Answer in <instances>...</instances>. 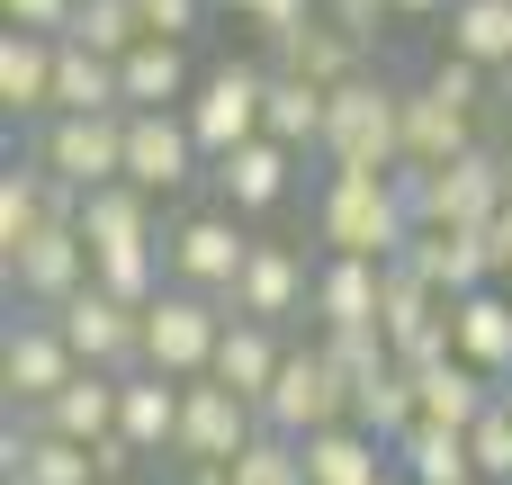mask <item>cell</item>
Instances as JSON below:
<instances>
[{
	"label": "cell",
	"mask_w": 512,
	"mask_h": 485,
	"mask_svg": "<svg viewBox=\"0 0 512 485\" xmlns=\"http://www.w3.org/2000/svg\"><path fill=\"white\" fill-rule=\"evenodd\" d=\"M315 243H324V252L396 261V252L414 243L405 180H396V171H324V189H315Z\"/></svg>",
	"instance_id": "obj_1"
},
{
	"label": "cell",
	"mask_w": 512,
	"mask_h": 485,
	"mask_svg": "<svg viewBox=\"0 0 512 485\" xmlns=\"http://www.w3.org/2000/svg\"><path fill=\"white\" fill-rule=\"evenodd\" d=\"M405 162V81L360 72L333 90L324 117V171H396Z\"/></svg>",
	"instance_id": "obj_2"
},
{
	"label": "cell",
	"mask_w": 512,
	"mask_h": 485,
	"mask_svg": "<svg viewBox=\"0 0 512 485\" xmlns=\"http://www.w3.org/2000/svg\"><path fill=\"white\" fill-rule=\"evenodd\" d=\"M261 99H270V63L261 54H225V63H207L198 72V90H189V135H198V153L207 162H225L234 144H252L261 135Z\"/></svg>",
	"instance_id": "obj_3"
},
{
	"label": "cell",
	"mask_w": 512,
	"mask_h": 485,
	"mask_svg": "<svg viewBox=\"0 0 512 485\" xmlns=\"http://www.w3.org/2000/svg\"><path fill=\"white\" fill-rule=\"evenodd\" d=\"M27 153L63 180V189H108V180H126V108H99V117H81V108H54L36 135H27Z\"/></svg>",
	"instance_id": "obj_4"
},
{
	"label": "cell",
	"mask_w": 512,
	"mask_h": 485,
	"mask_svg": "<svg viewBox=\"0 0 512 485\" xmlns=\"http://www.w3.org/2000/svg\"><path fill=\"white\" fill-rule=\"evenodd\" d=\"M72 378H81V360H72L63 324L54 315H9V333H0V405H9V423H36Z\"/></svg>",
	"instance_id": "obj_5"
},
{
	"label": "cell",
	"mask_w": 512,
	"mask_h": 485,
	"mask_svg": "<svg viewBox=\"0 0 512 485\" xmlns=\"http://www.w3.org/2000/svg\"><path fill=\"white\" fill-rule=\"evenodd\" d=\"M216 342H225V297H198V288H162L153 306H144V369H162V378H207L216 369Z\"/></svg>",
	"instance_id": "obj_6"
},
{
	"label": "cell",
	"mask_w": 512,
	"mask_h": 485,
	"mask_svg": "<svg viewBox=\"0 0 512 485\" xmlns=\"http://www.w3.org/2000/svg\"><path fill=\"white\" fill-rule=\"evenodd\" d=\"M333 423H351V378L324 360V342H297L288 369H279L270 396H261V432H279V441H315V432H333Z\"/></svg>",
	"instance_id": "obj_7"
},
{
	"label": "cell",
	"mask_w": 512,
	"mask_h": 485,
	"mask_svg": "<svg viewBox=\"0 0 512 485\" xmlns=\"http://www.w3.org/2000/svg\"><path fill=\"white\" fill-rule=\"evenodd\" d=\"M243 225H252V216H234V207H189V216H171V234H162L171 279L198 288V297H234V279H243V261H252V243H261V234H243Z\"/></svg>",
	"instance_id": "obj_8"
},
{
	"label": "cell",
	"mask_w": 512,
	"mask_h": 485,
	"mask_svg": "<svg viewBox=\"0 0 512 485\" xmlns=\"http://www.w3.org/2000/svg\"><path fill=\"white\" fill-rule=\"evenodd\" d=\"M126 180L144 198H180L189 180H207V153L180 108H126Z\"/></svg>",
	"instance_id": "obj_9"
},
{
	"label": "cell",
	"mask_w": 512,
	"mask_h": 485,
	"mask_svg": "<svg viewBox=\"0 0 512 485\" xmlns=\"http://www.w3.org/2000/svg\"><path fill=\"white\" fill-rule=\"evenodd\" d=\"M54 324H63V342H72V360L81 369H144V306H126V297H108L99 279L81 288V297H63L54 306Z\"/></svg>",
	"instance_id": "obj_10"
},
{
	"label": "cell",
	"mask_w": 512,
	"mask_h": 485,
	"mask_svg": "<svg viewBox=\"0 0 512 485\" xmlns=\"http://www.w3.org/2000/svg\"><path fill=\"white\" fill-rule=\"evenodd\" d=\"M252 441H261V405H252V396H234L225 378H189V396H180V450H171V459L234 468Z\"/></svg>",
	"instance_id": "obj_11"
},
{
	"label": "cell",
	"mask_w": 512,
	"mask_h": 485,
	"mask_svg": "<svg viewBox=\"0 0 512 485\" xmlns=\"http://www.w3.org/2000/svg\"><path fill=\"white\" fill-rule=\"evenodd\" d=\"M0 279H9V306L54 315L63 297L90 288V243H81V225H45L36 243H18V252L0 261Z\"/></svg>",
	"instance_id": "obj_12"
},
{
	"label": "cell",
	"mask_w": 512,
	"mask_h": 485,
	"mask_svg": "<svg viewBox=\"0 0 512 485\" xmlns=\"http://www.w3.org/2000/svg\"><path fill=\"white\" fill-rule=\"evenodd\" d=\"M261 63H270V72H297V81H324V90H342V81L378 72V63H369V36H360L351 18H333V9H315L306 27L270 36V45H261Z\"/></svg>",
	"instance_id": "obj_13"
},
{
	"label": "cell",
	"mask_w": 512,
	"mask_h": 485,
	"mask_svg": "<svg viewBox=\"0 0 512 485\" xmlns=\"http://www.w3.org/2000/svg\"><path fill=\"white\" fill-rule=\"evenodd\" d=\"M225 315H261V324L288 333L297 315H315V261H306L297 243H252V261H243Z\"/></svg>",
	"instance_id": "obj_14"
},
{
	"label": "cell",
	"mask_w": 512,
	"mask_h": 485,
	"mask_svg": "<svg viewBox=\"0 0 512 485\" xmlns=\"http://www.w3.org/2000/svg\"><path fill=\"white\" fill-rule=\"evenodd\" d=\"M387 270L396 261H369V252H324L315 261V333H378L387 315Z\"/></svg>",
	"instance_id": "obj_15"
},
{
	"label": "cell",
	"mask_w": 512,
	"mask_h": 485,
	"mask_svg": "<svg viewBox=\"0 0 512 485\" xmlns=\"http://www.w3.org/2000/svg\"><path fill=\"white\" fill-rule=\"evenodd\" d=\"M72 216H81V189H63L36 153H9V171H0V261L18 243H36L45 225H72Z\"/></svg>",
	"instance_id": "obj_16"
},
{
	"label": "cell",
	"mask_w": 512,
	"mask_h": 485,
	"mask_svg": "<svg viewBox=\"0 0 512 485\" xmlns=\"http://www.w3.org/2000/svg\"><path fill=\"white\" fill-rule=\"evenodd\" d=\"M396 261H414L441 297H468V288H495V279H504V252H495L486 225H423Z\"/></svg>",
	"instance_id": "obj_17"
},
{
	"label": "cell",
	"mask_w": 512,
	"mask_h": 485,
	"mask_svg": "<svg viewBox=\"0 0 512 485\" xmlns=\"http://www.w3.org/2000/svg\"><path fill=\"white\" fill-rule=\"evenodd\" d=\"M180 378H162V369H126L117 378V441L144 459V468H171V450H180Z\"/></svg>",
	"instance_id": "obj_18"
},
{
	"label": "cell",
	"mask_w": 512,
	"mask_h": 485,
	"mask_svg": "<svg viewBox=\"0 0 512 485\" xmlns=\"http://www.w3.org/2000/svg\"><path fill=\"white\" fill-rule=\"evenodd\" d=\"M297 162H306V153H288L279 135H252V144H234L225 162H207V180H216V207H234V216H270V207L297 189Z\"/></svg>",
	"instance_id": "obj_19"
},
{
	"label": "cell",
	"mask_w": 512,
	"mask_h": 485,
	"mask_svg": "<svg viewBox=\"0 0 512 485\" xmlns=\"http://www.w3.org/2000/svg\"><path fill=\"white\" fill-rule=\"evenodd\" d=\"M450 351L468 360V369H486V378H504L512 387V288H468V297H450Z\"/></svg>",
	"instance_id": "obj_20"
},
{
	"label": "cell",
	"mask_w": 512,
	"mask_h": 485,
	"mask_svg": "<svg viewBox=\"0 0 512 485\" xmlns=\"http://www.w3.org/2000/svg\"><path fill=\"white\" fill-rule=\"evenodd\" d=\"M54 45H63V36L0 27V108H9L18 126H45V117H54Z\"/></svg>",
	"instance_id": "obj_21"
},
{
	"label": "cell",
	"mask_w": 512,
	"mask_h": 485,
	"mask_svg": "<svg viewBox=\"0 0 512 485\" xmlns=\"http://www.w3.org/2000/svg\"><path fill=\"white\" fill-rule=\"evenodd\" d=\"M459 153H477V108L441 99L432 81H405V162L441 171V162H459Z\"/></svg>",
	"instance_id": "obj_22"
},
{
	"label": "cell",
	"mask_w": 512,
	"mask_h": 485,
	"mask_svg": "<svg viewBox=\"0 0 512 485\" xmlns=\"http://www.w3.org/2000/svg\"><path fill=\"white\" fill-rule=\"evenodd\" d=\"M72 225H81L90 261H99V252H126V243H162V234H171V225H162V198H144L135 180H108V189H90Z\"/></svg>",
	"instance_id": "obj_23"
},
{
	"label": "cell",
	"mask_w": 512,
	"mask_h": 485,
	"mask_svg": "<svg viewBox=\"0 0 512 485\" xmlns=\"http://www.w3.org/2000/svg\"><path fill=\"white\" fill-rule=\"evenodd\" d=\"M288 351H297V342H288L279 324H261V315H225V342H216V369H207V378H225L234 396H252V405H261V396H270V378L288 369Z\"/></svg>",
	"instance_id": "obj_24"
},
{
	"label": "cell",
	"mask_w": 512,
	"mask_h": 485,
	"mask_svg": "<svg viewBox=\"0 0 512 485\" xmlns=\"http://www.w3.org/2000/svg\"><path fill=\"white\" fill-rule=\"evenodd\" d=\"M0 485H99V459L81 441L36 432V423H9L0 432Z\"/></svg>",
	"instance_id": "obj_25"
},
{
	"label": "cell",
	"mask_w": 512,
	"mask_h": 485,
	"mask_svg": "<svg viewBox=\"0 0 512 485\" xmlns=\"http://www.w3.org/2000/svg\"><path fill=\"white\" fill-rule=\"evenodd\" d=\"M117 90H126V108H189L198 63H189V45L144 36V45H126V54H117Z\"/></svg>",
	"instance_id": "obj_26"
},
{
	"label": "cell",
	"mask_w": 512,
	"mask_h": 485,
	"mask_svg": "<svg viewBox=\"0 0 512 485\" xmlns=\"http://www.w3.org/2000/svg\"><path fill=\"white\" fill-rule=\"evenodd\" d=\"M297 450H306V485H387L396 477V450L378 432H360V423H333V432H315Z\"/></svg>",
	"instance_id": "obj_27"
},
{
	"label": "cell",
	"mask_w": 512,
	"mask_h": 485,
	"mask_svg": "<svg viewBox=\"0 0 512 485\" xmlns=\"http://www.w3.org/2000/svg\"><path fill=\"white\" fill-rule=\"evenodd\" d=\"M414 396H423V423H450V432H468L495 396H504V378H486V369H468L459 351L450 360H432V369H414Z\"/></svg>",
	"instance_id": "obj_28"
},
{
	"label": "cell",
	"mask_w": 512,
	"mask_h": 485,
	"mask_svg": "<svg viewBox=\"0 0 512 485\" xmlns=\"http://www.w3.org/2000/svg\"><path fill=\"white\" fill-rule=\"evenodd\" d=\"M36 432H54V441H81V450H99L108 432H117V369H81L45 414H36Z\"/></svg>",
	"instance_id": "obj_29"
},
{
	"label": "cell",
	"mask_w": 512,
	"mask_h": 485,
	"mask_svg": "<svg viewBox=\"0 0 512 485\" xmlns=\"http://www.w3.org/2000/svg\"><path fill=\"white\" fill-rule=\"evenodd\" d=\"M324 117H333V90H324V81L270 72V99H261V135H279L288 153H324Z\"/></svg>",
	"instance_id": "obj_30"
},
{
	"label": "cell",
	"mask_w": 512,
	"mask_h": 485,
	"mask_svg": "<svg viewBox=\"0 0 512 485\" xmlns=\"http://www.w3.org/2000/svg\"><path fill=\"white\" fill-rule=\"evenodd\" d=\"M396 477H405V485H486V468H477L468 432H450V423H414V432L396 441Z\"/></svg>",
	"instance_id": "obj_31"
},
{
	"label": "cell",
	"mask_w": 512,
	"mask_h": 485,
	"mask_svg": "<svg viewBox=\"0 0 512 485\" xmlns=\"http://www.w3.org/2000/svg\"><path fill=\"white\" fill-rule=\"evenodd\" d=\"M54 108H81V117H99V108H126V90H117V54H90V45H54Z\"/></svg>",
	"instance_id": "obj_32"
},
{
	"label": "cell",
	"mask_w": 512,
	"mask_h": 485,
	"mask_svg": "<svg viewBox=\"0 0 512 485\" xmlns=\"http://www.w3.org/2000/svg\"><path fill=\"white\" fill-rule=\"evenodd\" d=\"M450 54L512 81V0H450Z\"/></svg>",
	"instance_id": "obj_33"
},
{
	"label": "cell",
	"mask_w": 512,
	"mask_h": 485,
	"mask_svg": "<svg viewBox=\"0 0 512 485\" xmlns=\"http://www.w3.org/2000/svg\"><path fill=\"white\" fill-rule=\"evenodd\" d=\"M63 36H72V45H90V54H126V45H144V27H135V9H126V0H81Z\"/></svg>",
	"instance_id": "obj_34"
},
{
	"label": "cell",
	"mask_w": 512,
	"mask_h": 485,
	"mask_svg": "<svg viewBox=\"0 0 512 485\" xmlns=\"http://www.w3.org/2000/svg\"><path fill=\"white\" fill-rule=\"evenodd\" d=\"M225 477H234V485H306V450H297V441H279V432H261Z\"/></svg>",
	"instance_id": "obj_35"
},
{
	"label": "cell",
	"mask_w": 512,
	"mask_h": 485,
	"mask_svg": "<svg viewBox=\"0 0 512 485\" xmlns=\"http://www.w3.org/2000/svg\"><path fill=\"white\" fill-rule=\"evenodd\" d=\"M468 450H477L486 485H512V405H504V396H495V405L468 423Z\"/></svg>",
	"instance_id": "obj_36"
},
{
	"label": "cell",
	"mask_w": 512,
	"mask_h": 485,
	"mask_svg": "<svg viewBox=\"0 0 512 485\" xmlns=\"http://www.w3.org/2000/svg\"><path fill=\"white\" fill-rule=\"evenodd\" d=\"M423 81H432L441 99H459V108H486V90H495L504 72H486V63H468V54H450V45H441V63H432Z\"/></svg>",
	"instance_id": "obj_37"
},
{
	"label": "cell",
	"mask_w": 512,
	"mask_h": 485,
	"mask_svg": "<svg viewBox=\"0 0 512 485\" xmlns=\"http://www.w3.org/2000/svg\"><path fill=\"white\" fill-rule=\"evenodd\" d=\"M126 9H135V27H144V36H171V45H189V36L207 27V9H216V0H126Z\"/></svg>",
	"instance_id": "obj_38"
},
{
	"label": "cell",
	"mask_w": 512,
	"mask_h": 485,
	"mask_svg": "<svg viewBox=\"0 0 512 485\" xmlns=\"http://www.w3.org/2000/svg\"><path fill=\"white\" fill-rule=\"evenodd\" d=\"M216 9H234V18H243V27H252V36L270 45V36H288V27H306V18H315L324 0H216Z\"/></svg>",
	"instance_id": "obj_39"
},
{
	"label": "cell",
	"mask_w": 512,
	"mask_h": 485,
	"mask_svg": "<svg viewBox=\"0 0 512 485\" xmlns=\"http://www.w3.org/2000/svg\"><path fill=\"white\" fill-rule=\"evenodd\" d=\"M72 9H81V0H0V18H9V27H36V36H63Z\"/></svg>",
	"instance_id": "obj_40"
},
{
	"label": "cell",
	"mask_w": 512,
	"mask_h": 485,
	"mask_svg": "<svg viewBox=\"0 0 512 485\" xmlns=\"http://www.w3.org/2000/svg\"><path fill=\"white\" fill-rule=\"evenodd\" d=\"M387 18H450V0H387Z\"/></svg>",
	"instance_id": "obj_41"
},
{
	"label": "cell",
	"mask_w": 512,
	"mask_h": 485,
	"mask_svg": "<svg viewBox=\"0 0 512 485\" xmlns=\"http://www.w3.org/2000/svg\"><path fill=\"white\" fill-rule=\"evenodd\" d=\"M504 153H512V90H504Z\"/></svg>",
	"instance_id": "obj_42"
},
{
	"label": "cell",
	"mask_w": 512,
	"mask_h": 485,
	"mask_svg": "<svg viewBox=\"0 0 512 485\" xmlns=\"http://www.w3.org/2000/svg\"><path fill=\"white\" fill-rule=\"evenodd\" d=\"M504 405H512V387H504Z\"/></svg>",
	"instance_id": "obj_43"
}]
</instances>
